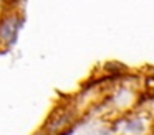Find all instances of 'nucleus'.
Segmentation results:
<instances>
[{
  "mask_svg": "<svg viewBox=\"0 0 154 135\" xmlns=\"http://www.w3.org/2000/svg\"><path fill=\"white\" fill-rule=\"evenodd\" d=\"M18 30H20V22L17 16H7L0 23V40H4L8 45H14Z\"/></svg>",
  "mask_w": 154,
  "mask_h": 135,
  "instance_id": "1",
  "label": "nucleus"
}]
</instances>
